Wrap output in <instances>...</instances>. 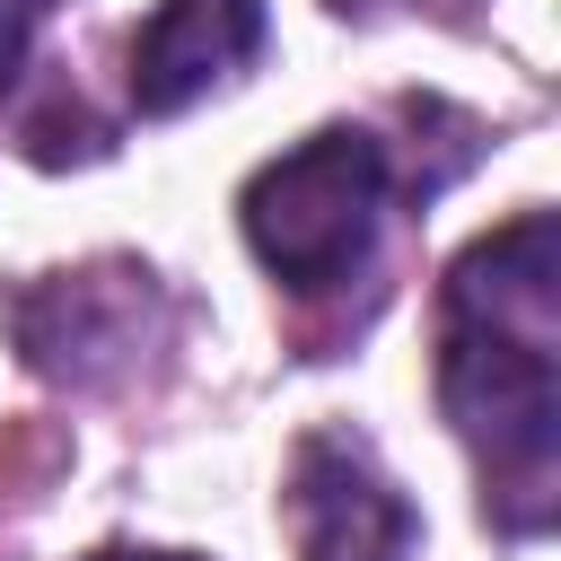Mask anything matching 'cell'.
Masks as SVG:
<instances>
[{"instance_id": "cell-1", "label": "cell", "mask_w": 561, "mask_h": 561, "mask_svg": "<svg viewBox=\"0 0 561 561\" xmlns=\"http://www.w3.org/2000/svg\"><path fill=\"white\" fill-rule=\"evenodd\" d=\"M438 403L482 465V508L508 535L552 526L561 456V228L517 210L473 237L438 298Z\"/></svg>"}, {"instance_id": "cell-2", "label": "cell", "mask_w": 561, "mask_h": 561, "mask_svg": "<svg viewBox=\"0 0 561 561\" xmlns=\"http://www.w3.org/2000/svg\"><path fill=\"white\" fill-rule=\"evenodd\" d=\"M386 202H394V158H386V140L359 131V123H333V131L298 140L289 158L254 167L237 219H245L254 263H263L280 289L333 298V289L368 280L377 237H386Z\"/></svg>"}, {"instance_id": "cell-3", "label": "cell", "mask_w": 561, "mask_h": 561, "mask_svg": "<svg viewBox=\"0 0 561 561\" xmlns=\"http://www.w3.org/2000/svg\"><path fill=\"white\" fill-rule=\"evenodd\" d=\"M158 307L167 298H158L149 263H88V272H53V280L18 289L9 324H18L26 368H44L61 386H105L149 351Z\"/></svg>"}, {"instance_id": "cell-4", "label": "cell", "mask_w": 561, "mask_h": 561, "mask_svg": "<svg viewBox=\"0 0 561 561\" xmlns=\"http://www.w3.org/2000/svg\"><path fill=\"white\" fill-rule=\"evenodd\" d=\"M280 517H289L298 561H412V543H421L412 500L386 482V465L351 430H307L289 447Z\"/></svg>"}, {"instance_id": "cell-5", "label": "cell", "mask_w": 561, "mask_h": 561, "mask_svg": "<svg viewBox=\"0 0 561 561\" xmlns=\"http://www.w3.org/2000/svg\"><path fill=\"white\" fill-rule=\"evenodd\" d=\"M263 44H272L263 0H158L131 35V105L167 123L210 88H228Z\"/></svg>"}, {"instance_id": "cell-6", "label": "cell", "mask_w": 561, "mask_h": 561, "mask_svg": "<svg viewBox=\"0 0 561 561\" xmlns=\"http://www.w3.org/2000/svg\"><path fill=\"white\" fill-rule=\"evenodd\" d=\"M53 9H61V0H0V88L26 79V53H35V35H44Z\"/></svg>"}, {"instance_id": "cell-7", "label": "cell", "mask_w": 561, "mask_h": 561, "mask_svg": "<svg viewBox=\"0 0 561 561\" xmlns=\"http://www.w3.org/2000/svg\"><path fill=\"white\" fill-rule=\"evenodd\" d=\"M342 18H377V9H412V18H447V26H465L482 0H333Z\"/></svg>"}, {"instance_id": "cell-8", "label": "cell", "mask_w": 561, "mask_h": 561, "mask_svg": "<svg viewBox=\"0 0 561 561\" xmlns=\"http://www.w3.org/2000/svg\"><path fill=\"white\" fill-rule=\"evenodd\" d=\"M96 561H184V552H96Z\"/></svg>"}]
</instances>
